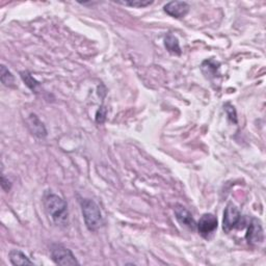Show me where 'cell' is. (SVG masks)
Masks as SVG:
<instances>
[{"instance_id": "e0dca14e", "label": "cell", "mask_w": 266, "mask_h": 266, "mask_svg": "<svg viewBox=\"0 0 266 266\" xmlns=\"http://www.w3.org/2000/svg\"><path fill=\"white\" fill-rule=\"evenodd\" d=\"M2 183H1V185H2V188L5 190V191H8L9 189H11V182H9L8 180H6L5 176L2 175Z\"/></svg>"}, {"instance_id": "277c9868", "label": "cell", "mask_w": 266, "mask_h": 266, "mask_svg": "<svg viewBox=\"0 0 266 266\" xmlns=\"http://www.w3.org/2000/svg\"><path fill=\"white\" fill-rule=\"evenodd\" d=\"M219 222L217 217L212 213H205L201 217L197 223V229L202 237L209 239L211 235L218 229Z\"/></svg>"}, {"instance_id": "30bf717a", "label": "cell", "mask_w": 266, "mask_h": 266, "mask_svg": "<svg viewBox=\"0 0 266 266\" xmlns=\"http://www.w3.org/2000/svg\"><path fill=\"white\" fill-rule=\"evenodd\" d=\"M9 260L13 265H34L27 256L19 250H13L9 252Z\"/></svg>"}, {"instance_id": "4fadbf2b", "label": "cell", "mask_w": 266, "mask_h": 266, "mask_svg": "<svg viewBox=\"0 0 266 266\" xmlns=\"http://www.w3.org/2000/svg\"><path fill=\"white\" fill-rule=\"evenodd\" d=\"M20 75H21V78L25 83V85L32 90H36L37 88L40 86L38 81L32 76V74L27 72V71H23V72L20 73Z\"/></svg>"}, {"instance_id": "3957f363", "label": "cell", "mask_w": 266, "mask_h": 266, "mask_svg": "<svg viewBox=\"0 0 266 266\" xmlns=\"http://www.w3.org/2000/svg\"><path fill=\"white\" fill-rule=\"evenodd\" d=\"M51 258L53 262L57 265H78V261L76 260L75 256L69 249L61 244H52L50 249Z\"/></svg>"}, {"instance_id": "9a60e30c", "label": "cell", "mask_w": 266, "mask_h": 266, "mask_svg": "<svg viewBox=\"0 0 266 266\" xmlns=\"http://www.w3.org/2000/svg\"><path fill=\"white\" fill-rule=\"evenodd\" d=\"M105 117H106V109L104 107H100L96 115V121L98 124H102V123L105 121Z\"/></svg>"}, {"instance_id": "ba28073f", "label": "cell", "mask_w": 266, "mask_h": 266, "mask_svg": "<svg viewBox=\"0 0 266 266\" xmlns=\"http://www.w3.org/2000/svg\"><path fill=\"white\" fill-rule=\"evenodd\" d=\"M175 216L177 221L182 224V226L188 228L189 230H196L197 229V222L194 221L192 214L182 205H176L175 209Z\"/></svg>"}, {"instance_id": "7a4b0ae2", "label": "cell", "mask_w": 266, "mask_h": 266, "mask_svg": "<svg viewBox=\"0 0 266 266\" xmlns=\"http://www.w3.org/2000/svg\"><path fill=\"white\" fill-rule=\"evenodd\" d=\"M80 205L88 229L89 231H97L100 229L103 224V218L97 203L94 200L84 199L81 200Z\"/></svg>"}, {"instance_id": "7c38bea8", "label": "cell", "mask_w": 266, "mask_h": 266, "mask_svg": "<svg viewBox=\"0 0 266 266\" xmlns=\"http://www.w3.org/2000/svg\"><path fill=\"white\" fill-rule=\"evenodd\" d=\"M0 74H1L2 84L5 87H8V88L15 87V77L11 72H9L8 69L5 66H1V71H0Z\"/></svg>"}, {"instance_id": "6da1fadb", "label": "cell", "mask_w": 266, "mask_h": 266, "mask_svg": "<svg viewBox=\"0 0 266 266\" xmlns=\"http://www.w3.org/2000/svg\"><path fill=\"white\" fill-rule=\"evenodd\" d=\"M44 206L49 218L57 226H66L68 223V205L66 201L57 194L48 192L44 198Z\"/></svg>"}, {"instance_id": "5b68a950", "label": "cell", "mask_w": 266, "mask_h": 266, "mask_svg": "<svg viewBox=\"0 0 266 266\" xmlns=\"http://www.w3.org/2000/svg\"><path fill=\"white\" fill-rule=\"evenodd\" d=\"M241 221V213L238 208L232 203H229L223 212V221H222V229L224 232L229 233L234 228L237 227V224Z\"/></svg>"}, {"instance_id": "5bb4252c", "label": "cell", "mask_w": 266, "mask_h": 266, "mask_svg": "<svg viewBox=\"0 0 266 266\" xmlns=\"http://www.w3.org/2000/svg\"><path fill=\"white\" fill-rule=\"evenodd\" d=\"M122 4H125L128 6L132 7H145L153 3V1H142V0H134V1H124V2H120Z\"/></svg>"}, {"instance_id": "52a82bcc", "label": "cell", "mask_w": 266, "mask_h": 266, "mask_svg": "<svg viewBox=\"0 0 266 266\" xmlns=\"http://www.w3.org/2000/svg\"><path fill=\"white\" fill-rule=\"evenodd\" d=\"M165 12L173 18L181 19L189 12V4L185 1H171L165 5Z\"/></svg>"}, {"instance_id": "8992f818", "label": "cell", "mask_w": 266, "mask_h": 266, "mask_svg": "<svg viewBox=\"0 0 266 266\" xmlns=\"http://www.w3.org/2000/svg\"><path fill=\"white\" fill-rule=\"evenodd\" d=\"M247 240L251 244H259L264 240V232L260 221L253 219L247 233Z\"/></svg>"}, {"instance_id": "2e32d148", "label": "cell", "mask_w": 266, "mask_h": 266, "mask_svg": "<svg viewBox=\"0 0 266 266\" xmlns=\"http://www.w3.org/2000/svg\"><path fill=\"white\" fill-rule=\"evenodd\" d=\"M229 106V108L226 106V111H227V114H228V117L234 122V123H236L237 122V119H236V111H235V108L234 106L230 105V104H227Z\"/></svg>"}, {"instance_id": "8fae6325", "label": "cell", "mask_w": 266, "mask_h": 266, "mask_svg": "<svg viewBox=\"0 0 266 266\" xmlns=\"http://www.w3.org/2000/svg\"><path fill=\"white\" fill-rule=\"evenodd\" d=\"M165 46L167 48V50L171 54L174 55H180L181 54V49H180V45H179V41L178 39L172 35L169 34L166 39H165Z\"/></svg>"}, {"instance_id": "9c48e42d", "label": "cell", "mask_w": 266, "mask_h": 266, "mask_svg": "<svg viewBox=\"0 0 266 266\" xmlns=\"http://www.w3.org/2000/svg\"><path fill=\"white\" fill-rule=\"evenodd\" d=\"M27 124L30 132L39 138H43L47 135V131L42 122L40 121V119L36 115H30L28 120H27Z\"/></svg>"}]
</instances>
